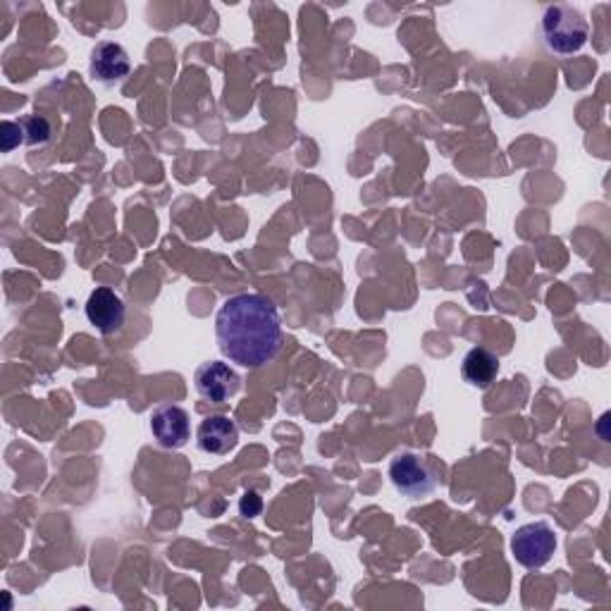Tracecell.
Returning a JSON list of instances; mask_svg holds the SVG:
<instances>
[{"mask_svg":"<svg viewBox=\"0 0 611 611\" xmlns=\"http://www.w3.org/2000/svg\"><path fill=\"white\" fill-rule=\"evenodd\" d=\"M129 70H132L129 55L120 43L101 41L91 51L89 72H91V77L96 82L105 84V87H113V84L125 82L127 75H129Z\"/></svg>","mask_w":611,"mask_h":611,"instance_id":"8","label":"cell"},{"mask_svg":"<svg viewBox=\"0 0 611 611\" xmlns=\"http://www.w3.org/2000/svg\"><path fill=\"white\" fill-rule=\"evenodd\" d=\"M543 36L549 51L573 55L588 43L590 24L583 12L573 5H549L543 15Z\"/></svg>","mask_w":611,"mask_h":611,"instance_id":"2","label":"cell"},{"mask_svg":"<svg viewBox=\"0 0 611 611\" xmlns=\"http://www.w3.org/2000/svg\"><path fill=\"white\" fill-rule=\"evenodd\" d=\"M84 311H87L89 323L99 329L101 335H115L125 325V301L120 299V295H115L113 289L108 287H96L89 299L87 306H84Z\"/></svg>","mask_w":611,"mask_h":611,"instance_id":"6","label":"cell"},{"mask_svg":"<svg viewBox=\"0 0 611 611\" xmlns=\"http://www.w3.org/2000/svg\"><path fill=\"white\" fill-rule=\"evenodd\" d=\"M217 347L241 369H263L283 347V317L265 295L229 297L215 315Z\"/></svg>","mask_w":611,"mask_h":611,"instance_id":"1","label":"cell"},{"mask_svg":"<svg viewBox=\"0 0 611 611\" xmlns=\"http://www.w3.org/2000/svg\"><path fill=\"white\" fill-rule=\"evenodd\" d=\"M497 373H499V359L490 349L473 347L466 357H463L461 375H463V381L473 387L487 389L497 381Z\"/></svg>","mask_w":611,"mask_h":611,"instance_id":"10","label":"cell"},{"mask_svg":"<svg viewBox=\"0 0 611 611\" xmlns=\"http://www.w3.org/2000/svg\"><path fill=\"white\" fill-rule=\"evenodd\" d=\"M389 478H392L397 490L409 499H423L435 492L437 487L435 471L427 466L421 454H413V451H404V454L392 459V463H389Z\"/></svg>","mask_w":611,"mask_h":611,"instance_id":"4","label":"cell"},{"mask_svg":"<svg viewBox=\"0 0 611 611\" xmlns=\"http://www.w3.org/2000/svg\"><path fill=\"white\" fill-rule=\"evenodd\" d=\"M0 149L5 153H10L15 146H20L24 141V129H22V122H10L5 120L3 125H0Z\"/></svg>","mask_w":611,"mask_h":611,"instance_id":"12","label":"cell"},{"mask_svg":"<svg viewBox=\"0 0 611 611\" xmlns=\"http://www.w3.org/2000/svg\"><path fill=\"white\" fill-rule=\"evenodd\" d=\"M194 383H197L199 395L205 397L213 404H225L232 397L239 392V375L235 369H229L223 361H208L199 365L197 375H194Z\"/></svg>","mask_w":611,"mask_h":611,"instance_id":"5","label":"cell"},{"mask_svg":"<svg viewBox=\"0 0 611 611\" xmlns=\"http://www.w3.org/2000/svg\"><path fill=\"white\" fill-rule=\"evenodd\" d=\"M151 433L161 447L182 449L191 437L189 413L175 404H165L161 409H155L151 415Z\"/></svg>","mask_w":611,"mask_h":611,"instance_id":"7","label":"cell"},{"mask_svg":"<svg viewBox=\"0 0 611 611\" xmlns=\"http://www.w3.org/2000/svg\"><path fill=\"white\" fill-rule=\"evenodd\" d=\"M511 552L521 566L543 569L557 552V533L545 521L521 525L511 537Z\"/></svg>","mask_w":611,"mask_h":611,"instance_id":"3","label":"cell"},{"mask_svg":"<svg viewBox=\"0 0 611 611\" xmlns=\"http://www.w3.org/2000/svg\"><path fill=\"white\" fill-rule=\"evenodd\" d=\"M239 511H241L244 519H255V516H259V513L263 511L261 495L255 492V490L244 492V497L239 499Z\"/></svg>","mask_w":611,"mask_h":611,"instance_id":"13","label":"cell"},{"mask_svg":"<svg viewBox=\"0 0 611 611\" xmlns=\"http://www.w3.org/2000/svg\"><path fill=\"white\" fill-rule=\"evenodd\" d=\"M197 445L205 454L225 457L239 445V427L229 415H211L199 425Z\"/></svg>","mask_w":611,"mask_h":611,"instance_id":"9","label":"cell"},{"mask_svg":"<svg viewBox=\"0 0 611 611\" xmlns=\"http://www.w3.org/2000/svg\"><path fill=\"white\" fill-rule=\"evenodd\" d=\"M22 129H24V144L29 146H41L46 141H51L53 137V127L43 115H29L22 120Z\"/></svg>","mask_w":611,"mask_h":611,"instance_id":"11","label":"cell"}]
</instances>
